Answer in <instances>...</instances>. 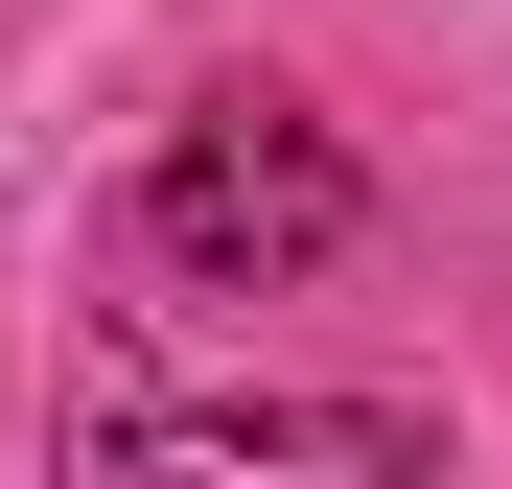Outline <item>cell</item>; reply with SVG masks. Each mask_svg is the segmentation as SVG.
<instances>
[{
    "mask_svg": "<svg viewBox=\"0 0 512 489\" xmlns=\"http://www.w3.org/2000/svg\"><path fill=\"white\" fill-rule=\"evenodd\" d=\"M70 489H443V420L419 396H117Z\"/></svg>",
    "mask_w": 512,
    "mask_h": 489,
    "instance_id": "obj_2",
    "label": "cell"
},
{
    "mask_svg": "<svg viewBox=\"0 0 512 489\" xmlns=\"http://www.w3.org/2000/svg\"><path fill=\"white\" fill-rule=\"evenodd\" d=\"M350 140L326 117H280V94H210L187 140L140 163V257L163 280H303V257H350Z\"/></svg>",
    "mask_w": 512,
    "mask_h": 489,
    "instance_id": "obj_1",
    "label": "cell"
}]
</instances>
